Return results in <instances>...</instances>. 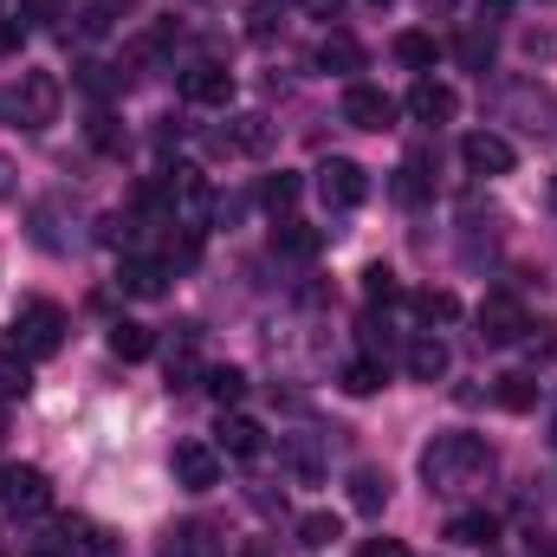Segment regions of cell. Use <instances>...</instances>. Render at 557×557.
I'll list each match as a JSON object with an SVG mask.
<instances>
[{
	"label": "cell",
	"instance_id": "44",
	"mask_svg": "<svg viewBox=\"0 0 557 557\" xmlns=\"http://www.w3.org/2000/svg\"><path fill=\"white\" fill-rule=\"evenodd\" d=\"M0 557H7V545H0Z\"/></svg>",
	"mask_w": 557,
	"mask_h": 557
},
{
	"label": "cell",
	"instance_id": "35",
	"mask_svg": "<svg viewBox=\"0 0 557 557\" xmlns=\"http://www.w3.org/2000/svg\"><path fill=\"white\" fill-rule=\"evenodd\" d=\"M460 59H467L473 72H486V65H493V39H480V33H473V39H460Z\"/></svg>",
	"mask_w": 557,
	"mask_h": 557
},
{
	"label": "cell",
	"instance_id": "2",
	"mask_svg": "<svg viewBox=\"0 0 557 557\" xmlns=\"http://www.w3.org/2000/svg\"><path fill=\"white\" fill-rule=\"evenodd\" d=\"M59 78L52 72H26L13 91H0V117H13L20 131H46V124H59Z\"/></svg>",
	"mask_w": 557,
	"mask_h": 557
},
{
	"label": "cell",
	"instance_id": "8",
	"mask_svg": "<svg viewBox=\"0 0 557 557\" xmlns=\"http://www.w3.org/2000/svg\"><path fill=\"white\" fill-rule=\"evenodd\" d=\"M214 149H227V156H267V149H273V124H267L260 111H240V117L221 124Z\"/></svg>",
	"mask_w": 557,
	"mask_h": 557
},
{
	"label": "cell",
	"instance_id": "29",
	"mask_svg": "<svg viewBox=\"0 0 557 557\" xmlns=\"http://www.w3.org/2000/svg\"><path fill=\"white\" fill-rule=\"evenodd\" d=\"M447 539H454V545H493V539H499V525H493L486 512H460V519L447 525Z\"/></svg>",
	"mask_w": 557,
	"mask_h": 557
},
{
	"label": "cell",
	"instance_id": "10",
	"mask_svg": "<svg viewBox=\"0 0 557 557\" xmlns=\"http://www.w3.org/2000/svg\"><path fill=\"white\" fill-rule=\"evenodd\" d=\"M519 337H525V311H519V298L493 292V298L480 305V344H519Z\"/></svg>",
	"mask_w": 557,
	"mask_h": 557
},
{
	"label": "cell",
	"instance_id": "24",
	"mask_svg": "<svg viewBox=\"0 0 557 557\" xmlns=\"http://www.w3.org/2000/svg\"><path fill=\"white\" fill-rule=\"evenodd\" d=\"M298 195H305V182H298V175H285V169L260 182V201H267V214H278V221H285V214L298 208Z\"/></svg>",
	"mask_w": 557,
	"mask_h": 557
},
{
	"label": "cell",
	"instance_id": "15",
	"mask_svg": "<svg viewBox=\"0 0 557 557\" xmlns=\"http://www.w3.org/2000/svg\"><path fill=\"white\" fill-rule=\"evenodd\" d=\"M162 285H169V267H162V260H124V267H117V292H124V298H162Z\"/></svg>",
	"mask_w": 557,
	"mask_h": 557
},
{
	"label": "cell",
	"instance_id": "33",
	"mask_svg": "<svg viewBox=\"0 0 557 557\" xmlns=\"http://www.w3.org/2000/svg\"><path fill=\"white\" fill-rule=\"evenodd\" d=\"M363 298H370V305H396V298H403V285H396L389 267H370V273H363Z\"/></svg>",
	"mask_w": 557,
	"mask_h": 557
},
{
	"label": "cell",
	"instance_id": "32",
	"mask_svg": "<svg viewBox=\"0 0 557 557\" xmlns=\"http://www.w3.org/2000/svg\"><path fill=\"white\" fill-rule=\"evenodd\" d=\"M208 396H214L221 409H234V403L247 396V376H240V370H208Z\"/></svg>",
	"mask_w": 557,
	"mask_h": 557
},
{
	"label": "cell",
	"instance_id": "25",
	"mask_svg": "<svg viewBox=\"0 0 557 557\" xmlns=\"http://www.w3.org/2000/svg\"><path fill=\"white\" fill-rule=\"evenodd\" d=\"M26 389H33V357L0 344V396H26Z\"/></svg>",
	"mask_w": 557,
	"mask_h": 557
},
{
	"label": "cell",
	"instance_id": "38",
	"mask_svg": "<svg viewBox=\"0 0 557 557\" xmlns=\"http://www.w3.org/2000/svg\"><path fill=\"white\" fill-rule=\"evenodd\" d=\"M363 557H409L403 539H376V545H363Z\"/></svg>",
	"mask_w": 557,
	"mask_h": 557
},
{
	"label": "cell",
	"instance_id": "4",
	"mask_svg": "<svg viewBox=\"0 0 557 557\" xmlns=\"http://www.w3.org/2000/svg\"><path fill=\"white\" fill-rule=\"evenodd\" d=\"M499 111H506V124H519V131H532V137H545L552 131V85H539V78H512L506 85V98H499Z\"/></svg>",
	"mask_w": 557,
	"mask_h": 557
},
{
	"label": "cell",
	"instance_id": "5",
	"mask_svg": "<svg viewBox=\"0 0 557 557\" xmlns=\"http://www.w3.org/2000/svg\"><path fill=\"white\" fill-rule=\"evenodd\" d=\"M311 175H318V182H311V188H318V201H324V208H337V214H344V208H357V201L370 195V175H363L350 156H324Z\"/></svg>",
	"mask_w": 557,
	"mask_h": 557
},
{
	"label": "cell",
	"instance_id": "36",
	"mask_svg": "<svg viewBox=\"0 0 557 557\" xmlns=\"http://www.w3.org/2000/svg\"><path fill=\"white\" fill-rule=\"evenodd\" d=\"M20 39H26V26L0 13V59H13V52H20Z\"/></svg>",
	"mask_w": 557,
	"mask_h": 557
},
{
	"label": "cell",
	"instance_id": "1",
	"mask_svg": "<svg viewBox=\"0 0 557 557\" xmlns=\"http://www.w3.org/2000/svg\"><path fill=\"white\" fill-rule=\"evenodd\" d=\"M486 473H493L486 434L447 428V434H434V441L421 447V480H428V493H467V486H480Z\"/></svg>",
	"mask_w": 557,
	"mask_h": 557
},
{
	"label": "cell",
	"instance_id": "43",
	"mask_svg": "<svg viewBox=\"0 0 557 557\" xmlns=\"http://www.w3.org/2000/svg\"><path fill=\"white\" fill-rule=\"evenodd\" d=\"M39 557H59V552H39Z\"/></svg>",
	"mask_w": 557,
	"mask_h": 557
},
{
	"label": "cell",
	"instance_id": "7",
	"mask_svg": "<svg viewBox=\"0 0 557 557\" xmlns=\"http://www.w3.org/2000/svg\"><path fill=\"white\" fill-rule=\"evenodd\" d=\"M169 467H175V486H188V493H214L221 486V454L208 441H182Z\"/></svg>",
	"mask_w": 557,
	"mask_h": 557
},
{
	"label": "cell",
	"instance_id": "30",
	"mask_svg": "<svg viewBox=\"0 0 557 557\" xmlns=\"http://www.w3.org/2000/svg\"><path fill=\"white\" fill-rule=\"evenodd\" d=\"M396 59L416 65V72H434V39L428 33H396Z\"/></svg>",
	"mask_w": 557,
	"mask_h": 557
},
{
	"label": "cell",
	"instance_id": "9",
	"mask_svg": "<svg viewBox=\"0 0 557 557\" xmlns=\"http://www.w3.org/2000/svg\"><path fill=\"white\" fill-rule=\"evenodd\" d=\"M344 124H350V131H389V124H396V104H389L376 85H350V91H344Z\"/></svg>",
	"mask_w": 557,
	"mask_h": 557
},
{
	"label": "cell",
	"instance_id": "20",
	"mask_svg": "<svg viewBox=\"0 0 557 557\" xmlns=\"http://www.w3.org/2000/svg\"><path fill=\"white\" fill-rule=\"evenodd\" d=\"M149 350H156V331H149V324H131V318H124V324H111V357L143 363Z\"/></svg>",
	"mask_w": 557,
	"mask_h": 557
},
{
	"label": "cell",
	"instance_id": "28",
	"mask_svg": "<svg viewBox=\"0 0 557 557\" xmlns=\"http://www.w3.org/2000/svg\"><path fill=\"white\" fill-rule=\"evenodd\" d=\"M344 396H376L383 389V363H370V357H357V363H344Z\"/></svg>",
	"mask_w": 557,
	"mask_h": 557
},
{
	"label": "cell",
	"instance_id": "11",
	"mask_svg": "<svg viewBox=\"0 0 557 557\" xmlns=\"http://www.w3.org/2000/svg\"><path fill=\"white\" fill-rule=\"evenodd\" d=\"M182 98H188V104H227V98H234V72L214 65V59H201V65L182 72Z\"/></svg>",
	"mask_w": 557,
	"mask_h": 557
},
{
	"label": "cell",
	"instance_id": "37",
	"mask_svg": "<svg viewBox=\"0 0 557 557\" xmlns=\"http://www.w3.org/2000/svg\"><path fill=\"white\" fill-rule=\"evenodd\" d=\"M0 201H20V169L0 156Z\"/></svg>",
	"mask_w": 557,
	"mask_h": 557
},
{
	"label": "cell",
	"instance_id": "41",
	"mask_svg": "<svg viewBox=\"0 0 557 557\" xmlns=\"http://www.w3.org/2000/svg\"><path fill=\"white\" fill-rule=\"evenodd\" d=\"M0 434H7V409H0Z\"/></svg>",
	"mask_w": 557,
	"mask_h": 557
},
{
	"label": "cell",
	"instance_id": "26",
	"mask_svg": "<svg viewBox=\"0 0 557 557\" xmlns=\"http://www.w3.org/2000/svg\"><path fill=\"white\" fill-rule=\"evenodd\" d=\"M493 403L512 409V416H525V409H539V383H532V376H499V383H493Z\"/></svg>",
	"mask_w": 557,
	"mask_h": 557
},
{
	"label": "cell",
	"instance_id": "12",
	"mask_svg": "<svg viewBox=\"0 0 557 557\" xmlns=\"http://www.w3.org/2000/svg\"><path fill=\"white\" fill-rule=\"evenodd\" d=\"M460 162L473 169V175H512V143L506 137H493V131H473V137L460 143Z\"/></svg>",
	"mask_w": 557,
	"mask_h": 557
},
{
	"label": "cell",
	"instance_id": "16",
	"mask_svg": "<svg viewBox=\"0 0 557 557\" xmlns=\"http://www.w3.org/2000/svg\"><path fill=\"white\" fill-rule=\"evenodd\" d=\"M350 506H357L363 519H376V512L389 506V473H376V467H357V473H350Z\"/></svg>",
	"mask_w": 557,
	"mask_h": 557
},
{
	"label": "cell",
	"instance_id": "19",
	"mask_svg": "<svg viewBox=\"0 0 557 557\" xmlns=\"http://www.w3.org/2000/svg\"><path fill=\"white\" fill-rule=\"evenodd\" d=\"M278 447H285V460H292V473H298L305 486H318V480H324V454H318V441H311V434H285Z\"/></svg>",
	"mask_w": 557,
	"mask_h": 557
},
{
	"label": "cell",
	"instance_id": "6",
	"mask_svg": "<svg viewBox=\"0 0 557 557\" xmlns=\"http://www.w3.org/2000/svg\"><path fill=\"white\" fill-rule=\"evenodd\" d=\"M0 499H7V512L33 519V512L52 506V480H46L39 467H7V473H0Z\"/></svg>",
	"mask_w": 557,
	"mask_h": 557
},
{
	"label": "cell",
	"instance_id": "21",
	"mask_svg": "<svg viewBox=\"0 0 557 557\" xmlns=\"http://www.w3.org/2000/svg\"><path fill=\"white\" fill-rule=\"evenodd\" d=\"M59 539H65V552H78V557H104V552H111V532H104V525H91V519H65V532H59Z\"/></svg>",
	"mask_w": 557,
	"mask_h": 557
},
{
	"label": "cell",
	"instance_id": "40",
	"mask_svg": "<svg viewBox=\"0 0 557 557\" xmlns=\"http://www.w3.org/2000/svg\"><path fill=\"white\" fill-rule=\"evenodd\" d=\"M421 7H428V13H441V20H447V13H454V7H460V0H421Z\"/></svg>",
	"mask_w": 557,
	"mask_h": 557
},
{
	"label": "cell",
	"instance_id": "3",
	"mask_svg": "<svg viewBox=\"0 0 557 557\" xmlns=\"http://www.w3.org/2000/svg\"><path fill=\"white\" fill-rule=\"evenodd\" d=\"M13 350H26V357H52L59 344H65V311L52 305V298H33V305H20V318H13V337H7Z\"/></svg>",
	"mask_w": 557,
	"mask_h": 557
},
{
	"label": "cell",
	"instance_id": "27",
	"mask_svg": "<svg viewBox=\"0 0 557 557\" xmlns=\"http://www.w3.org/2000/svg\"><path fill=\"white\" fill-rule=\"evenodd\" d=\"M409 305H416L421 324H447V318H460V298H454V292H434V285H428V292H416Z\"/></svg>",
	"mask_w": 557,
	"mask_h": 557
},
{
	"label": "cell",
	"instance_id": "23",
	"mask_svg": "<svg viewBox=\"0 0 557 557\" xmlns=\"http://www.w3.org/2000/svg\"><path fill=\"white\" fill-rule=\"evenodd\" d=\"M337 539H344V519H337V512H305V519H298V545H305V552H324V545H337Z\"/></svg>",
	"mask_w": 557,
	"mask_h": 557
},
{
	"label": "cell",
	"instance_id": "22",
	"mask_svg": "<svg viewBox=\"0 0 557 557\" xmlns=\"http://www.w3.org/2000/svg\"><path fill=\"white\" fill-rule=\"evenodd\" d=\"M318 65H324V72H363V46H357L350 33H331V39L318 46Z\"/></svg>",
	"mask_w": 557,
	"mask_h": 557
},
{
	"label": "cell",
	"instance_id": "34",
	"mask_svg": "<svg viewBox=\"0 0 557 557\" xmlns=\"http://www.w3.org/2000/svg\"><path fill=\"white\" fill-rule=\"evenodd\" d=\"M162 557H208V539H201L195 525H182V532L162 539Z\"/></svg>",
	"mask_w": 557,
	"mask_h": 557
},
{
	"label": "cell",
	"instance_id": "13",
	"mask_svg": "<svg viewBox=\"0 0 557 557\" xmlns=\"http://www.w3.org/2000/svg\"><path fill=\"white\" fill-rule=\"evenodd\" d=\"M454 111H460V98H454V85H441V78H421L416 91H409V117L416 124H454Z\"/></svg>",
	"mask_w": 557,
	"mask_h": 557
},
{
	"label": "cell",
	"instance_id": "31",
	"mask_svg": "<svg viewBox=\"0 0 557 557\" xmlns=\"http://www.w3.org/2000/svg\"><path fill=\"white\" fill-rule=\"evenodd\" d=\"M396 195H403V201H421V195H428V156H421V149L396 169Z\"/></svg>",
	"mask_w": 557,
	"mask_h": 557
},
{
	"label": "cell",
	"instance_id": "45",
	"mask_svg": "<svg viewBox=\"0 0 557 557\" xmlns=\"http://www.w3.org/2000/svg\"><path fill=\"white\" fill-rule=\"evenodd\" d=\"M552 195H557V182H552Z\"/></svg>",
	"mask_w": 557,
	"mask_h": 557
},
{
	"label": "cell",
	"instance_id": "17",
	"mask_svg": "<svg viewBox=\"0 0 557 557\" xmlns=\"http://www.w3.org/2000/svg\"><path fill=\"white\" fill-rule=\"evenodd\" d=\"M260 447H267V428H260V421H247V416H227V421H221V454L253 460Z\"/></svg>",
	"mask_w": 557,
	"mask_h": 557
},
{
	"label": "cell",
	"instance_id": "39",
	"mask_svg": "<svg viewBox=\"0 0 557 557\" xmlns=\"http://www.w3.org/2000/svg\"><path fill=\"white\" fill-rule=\"evenodd\" d=\"M91 143H98V149H117V143H124V137L111 131V117H98V124H91Z\"/></svg>",
	"mask_w": 557,
	"mask_h": 557
},
{
	"label": "cell",
	"instance_id": "18",
	"mask_svg": "<svg viewBox=\"0 0 557 557\" xmlns=\"http://www.w3.org/2000/svg\"><path fill=\"white\" fill-rule=\"evenodd\" d=\"M318 247H324V234L305 227V221H278L273 227V253H285V260H311Z\"/></svg>",
	"mask_w": 557,
	"mask_h": 557
},
{
	"label": "cell",
	"instance_id": "14",
	"mask_svg": "<svg viewBox=\"0 0 557 557\" xmlns=\"http://www.w3.org/2000/svg\"><path fill=\"white\" fill-rule=\"evenodd\" d=\"M403 363H409V376H416V383H441V376L454 370V350H447V344H441L434 331H421V337H409Z\"/></svg>",
	"mask_w": 557,
	"mask_h": 557
},
{
	"label": "cell",
	"instance_id": "42",
	"mask_svg": "<svg viewBox=\"0 0 557 557\" xmlns=\"http://www.w3.org/2000/svg\"><path fill=\"white\" fill-rule=\"evenodd\" d=\"M370 7H389V0H370Z\"/></svg>",
	"mask_w": 557,
	"mask_h": 557
}]
</instances>
